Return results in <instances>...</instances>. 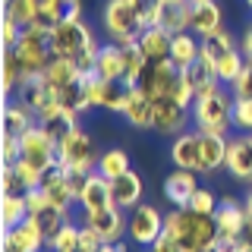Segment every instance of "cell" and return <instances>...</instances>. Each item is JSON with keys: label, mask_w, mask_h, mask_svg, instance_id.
<instances>
[{"label": "cell", "mask_w": 252, "mask_h": 252, "mask_svg": "<svg viewBox=\"0 0 252 252\" xmlns=\"http://www.w3.org/2000/svg\"><path fill=\"white\" fill-rule=\"evenodd\" d=\"M164 233H170L186 252H211L220 240L215 215H199L192 208H170L164 215Z\"/></svg>", "instance_id": "1"}, {"label": "cell", "mask_w": 252, "mask_h": 252, "mask_svg": "<svg viewBox=\"0 0 252 252\" xmlns=\"http://www.w3.org/2000/svg\"><path fill=\"white\" fill-rule=\"evenodd\" d=\"M51 51L57 57L76 60L82 76H94V63H98V44L85 19H60L51 29Z\"/></svg>", "instance_id": "2"}, {"label": "cell", "mask_w": 252, "mask_h": 252, "mask_svg": "<svg viewBox=\"0 0 252 252\" xmlns=\"http://www.w3.org/2000/svg\"><path fill=\"white\" fill-rule=\"evenodd\" d=\"M6 51H13V57H16V63H19V69H22L26 79L41 76L44 66L54 57V51H51V29L32 22V26L22 29L19 41H16L13 47H6Z\"/></svg>", "instance_id": "3"}, {"label": "cell", "mask_w": 252, "mask_h": 252, "mask_svg": "<svg viewBox=\"0 0 252 252\" xmlns=\"http://www.w3.org/2000/svg\"><path fill=\"white\" fill-rule=\"evenodd\" d=\"M192 110V123L199 126V132H215V136H230L233 126V94L224 92L220 85L211 94H199Z\"/></svg>", "instance_id": "4"}, {"label": "cell", "mask_w": 252, "mask_h": 252, "mask_svg": "<svg viewBox=\"0 0 252 252\" xmlns=\"http://www.w3.org/2000/svg\"><path fill=\"white\" fill-rule=\"evenodd\" d=\"M57 167H63V170H85V173H92L94 167H98L94 142H92V136L82 129V126L69 129L66 136L57 142Z\"/></svg>", "instance_id": "5"}, {"label": "cell", "mask_w": 252, "mask_h": 252, "mask_svg": "<svg viewBox=\"0 0 252 252\" xmlns=\"http://www.w3.org/2000/svg\"><path fill=\"white\" fill-rule=\"evenodd\" d=\"M101 19H104V32L110 35V41L117 44H132L142 35V22L132 0H107Z\"/></svg>", "instance_id": "6"}, {"label": "cell", "mask_w": 252, "mask_h": 252, "mask_svg": "<svg viewBox=\"0 0 252 252\" xmlns=\"http://www.w3.org/2000/svg\"><path fill=\"white\" fill-rule=\"evenodd\" d=\"M85 89H89L92 107H104V110H114V114H123L132 85H126L123 79H101L94 73V76H85Z\"/></svg>", "instance_id": "7"}, {"label": "cell", "mask_w": 252, "mask_h": 252, "mask_svg": "<svg viewBox=\"0 0 252 252\" xmlns=\"http://www.w3.org/2000/svg\"><path fill=\"white\" fill-rule=\"evenodd\" d=\"M126 227H129V240L136 243V246L148 249L158 236L164 233V215L155 208V205L139 202L136 208H132V215L126 218Z\"/></svg>", "instance_id": "8"}, {"label": "cell", "mask_w": 252, "mask_h": 252, "mask_svg": "<svg viewBox=\"0 0 252 252\" xmlns=\"http://www.w3.org/2000/svg\"><path fill=\"white\" fill-rule=\"evenodd\" d=\"M19 161H26L35 170L47 173L51 167H57V142L47 136L41 126H32L26 136H22V158Z\"/></svg>", "instance_id": "9"}, {"label": "cell", "mask_w": 252, "mask_h": 252, "mask_svg": "<svg viewBox=\"0 0 252 252\" xmlns=\"http://www.w3.org/2000/svg\"><path fill=\"white\" fill-rule=\"evenodd\" d=\"M44 246H47V236L32 218H26L19 227L3 230V240H0V252H41Z\"/></svg>", "instance_id": "10"}, {"label": "cell", "mask_w": 252, "mask_h": 252, "mask_svg": "<svg viewBox=\"0 0 252 252\" xmlns=\"http://www.w3.org/2000/svg\"><path fill=\"white\" fill-rule=\"evenodd\" d=\"M82 224L92 227L101 243H120L123 233H129V227H126V220H123V211L117 208V205H110V208H104V211L82 215Z\"/></svg>", "instance_id": "11"}, {"label": "cell", "mask_w": 252, "mask_h": 252, "mask_svg": "<svg viewBox=\"0 0 252 252\" xmlns=\"http://www.w3.org/2000/svg\"><path fill=\"white\" fill-rule=\"evenodd\" d=\"M164 199H167L173 208H186L189 202H192V195L199 192V177H195V170H180L173 167L167 177H164Z\"/></svg>", "instance_id": "12"}, {"label": "cell", "mask_w": 252, "mask_h": 252, "mask_svg": "<svg viewBox=\"0 0 252 252\" xmlns=\"http://www.w3.org/2000/svg\"><path fill=\"white\" fill-rule=\"evenodd\" d=\"M224 22V13H220L218 0H189V32H195L199 38L215 35Z\"/></svg>", "instance_id": "13"}, {"label": "cell", "mask_w": 252, "mask_h": 252, "mask_svg": "<svg viewBox=\"0 0 252 252\" xmlns=\"http://www.w3.org/2000/svg\"><path fill=\"white\" fill-rule=\"evenodd\" d=\"M170 161L180 170L202 173V132H180L170 145Z\"/></svg>", "instance_id": "14"}, {"label": "cell", "mask_w": 252, "mask_h": 252, "mask_svg": "<svg viewBox=\"0 0 252 252\" xmlns=\"http://www.w3.org/2000/svg\"><path fill=\"white\" fill-rule=\"evenodd\" d=\"M189 114L192 110L177 104V101H155V120H152V129L161 132V136H180L183 126L189 123Z\"/></svg>", "instance_id": "15"}, {"label": "cell", "mask_w": 252, "mask_h": 252, "mask_svg": "<svg viewBox=\"0 0 252 252\" xmlns=\"http://www.w3.org/2000/svg\"><path fill=\"white\" fill-rule=\"evenodd\" d=\"M227 173L236 183L252 186V139L249 132L230 139V152H227Z\"/></svg>", "instance_id": "16"}, {"label": "cell", "mask_w": 252, "mask_h": 252, "mask_svg": "<svg viewBox=\"0 0 252 252\" xmlns=\"http://www.w3.org/2000/svg\"><path fill=\"white\" fill-rule=\"evenodd\" d=\"M114 205V192H110V180L101 177L98 170L89 173V183L82 186V192H79V208H82V215H92V211H104Z\"/></svg>", "instance_id": "17"}, {"label": "cell", "mask_w": 252, "mask_h": 252, "mask_svg": "<svg viewBox=\"0 0 252 252\" xmlns=\"http://www.w3.org/2000/svg\"><path fill=\"white\" fill-rule=\"evenodd\" d=\"M136 44H139V51L145 54L148 63H167L170 60V47H173V35L167 29H161V26H148V29H142Z\"/></svg>", "instance_id": "18"}, {"label": "cell", "mask_w": 252, "mask_h": 252, "mask_svg": "<svg viewBox=\"0 0 252 252\" xmlns=\"http://www.w3.org/2000/svg\"><path fill=\"white\" fill-rule=\"evenodd\" d=\"M41 192L47 195V202L57 205V208H63V211H69V208H73V202H76V192H73V186H69V177H66V170H63V167H51V170L44 173Z\"/></svg>", "instance_id": "19"}, {"label": "cell", "mask_w": 252, "mask_h": 252, "mask_svg": "<svg viewBox=\"0 0 252 252\" xmlns=\"http://www.w3.org/2000/svg\"><path fill=\"white\" fill-rule=\"evenodd\" d=\"M16 101L19 104H26L32 114H41V110H47L54 104V92H51V85L44 82V76H32V79H26V82L16 89Z\"/></svg>", "instance_id": "20"}, {"label": "cell", "mask_w": 252, "mask_h": 252, "mask_svg": "<svg viewBox=\"0 0 252 252\" xmlns=\"http://www.w3.org/2000/svg\"><path fill=\"white\" fill-rule=\"evenodd\" d=\"M123 117L129 126L136 129H152V120H155V101L148 98L139 85L129 89V98H126V107H123Z\"/></svg>", "instance_id": "21"}, {"label": "cell", "mask_w": 252, "mask_h": 252, "mask_svg": "<svg viewBox=\"0 0 252 252\" xmlns=\"http://www.w3.org/2000/svg\"><path fill=\"white\" fill-rule=\"evenodd\" d=\"M215 220H218V227H220V236H240L243 227H246V220H249L246 202L220 199L218 211H215Z\"/></svg>", "instance_id": "22"}, {"label": "cell", "mask_w": 252, "mask_h": 252, "mask_svg": "<svg viewBox=\"0 0 252 252\" xmlns=\"http://www.w3.org/2000/svg\"><path fill=\"white\" fill-rule=\"evenodd\" d=\"M110 192H114V205L117 208H136L142 202V192H145V183H142V177L136 170H126L123 177L110 180Z\"/></svg>", "instance_id": "23"}, {"label": "cell", "mask_w": 252, "mask_h": 252, "mask_svg": "<svg viewBox=\"0 0 252 252\" xmlns=\"http://www.w3.org/2000/svg\"><path fill=\"white\" fill-rule=\"evenodd\" d=\"M227 152H230V136L202 132V173H218L220 167H227Z\"/></svg>", "instance_id": "24"}, {"label": "cell", "mask_w": 252, "mask_h": 252, "mask_svg": "<svg viewBox=\"0 0 252 252\" xmlns=\"http://www.w3.org/2000/svg\"><path fill=\"white\" fill-rule=\"evenodd\" d=\"M202 57V38L195 32H177L173 35V47H170V63L177 69H189L192 63H199Z\"/></svg>", "instance_id": "25"}, {"label": "cell", "mask_w": 252, "mask_h": 252, "mask_svg": "<svg viewBox=\"0 0 252 252\" xmlns=\"http://www.w3.org/2000/svg\"><path fill=\"white\" fill-rule=\"evenodd\" d=\"M38 126H41V129H44L54 142H60L69 129H76V126H79V114H69V110L51 104L47 110H41V114H38Z\"/></svg>", "instance_id": "26"}, {"label": "cell", "mask_w": 252, "mask_h": 252, "mask_svg": "<svg viewBox=\"0 0 252 252\" xmlns=\"http://www.w3.org/2000/svg\"><path fill=\"white\" fill-rule=\"evenodd\" d=\"M51 92H54V104L63 107V110H69V114H79V117H82L85 110L92 107L89 89H85V79H76V82L60 85V89H51Z\"/></svg>", "instance_id": "27"}, {"label": "cell", "mask_w": 252, "mask_h": 252, "mask_svg": "<svg viewBox=\"0 0 252 252\" xmlns=\"http://www.w3.org/2000/svg\"><path fill=\"white\" fill-rule=\"evenodd\" d=\"M32 126H38V117L32 114L26 104H19V101H6L3 104V132L22 139Z\"/></svg>", "instance_id": "28"}, {"label": "cell", "mask_w": 252, "mask_h": 252, "mask_svg": "<svg viewBox=\"0 0 252 252\" xmlns=\"http://www.w3.org/2000/svg\"><path fill=\"white\" fill-rule=\"evenodd\" d=\"M44 82L51 85V89H60V85H69V82H76V79H85L82 73H79V66H76V60H69V57H57L54 54L51 63L44 66Z\"/></svg>", "instance_id": "29"}, {"label": "cell", "mask_w": 252, "mask_h": 252, "mask_svg": "<svg viewBox=\"0 0 252 252\" xmlns=\"http://www.w3.org/2000/svg\"><path fill=\"white\" fill-rule=\"evenodd\" d=\"M26 218H29L26 195H22V192H0V224H3V230L19 227Z\"/></svg>", "instance_id": "30"}, {"label": "cell", "mask_w": 252, "mask_h": 252, "mask_svg": "<svg viewBox=\"0 0 252 252\" xmlns=\"http://www.w3.org/2000/svg\"><path fill=\"white\" fill-rule=\"evenodd\" d=\"M123 44L110 41L104 47H98V63H94V73L101 79H123Z\"/></svg>", "instance_id": "31"}, {"label": "cell", "mask_w": 252, "mask_h": 252, "mask_svg": "<svg viewBox=\"0 0 252 252\" xmlns=\"http://www.w3.org/2000/svg\"><path fill=\"white\" fill-rule=\"evenodd\" d=\"M94 170H98L101 177H107V180L123 177L126 170H132L129 167V152H126V148H107V152L98 155V167Z\"/></svg>", "instance_id": "32"}, {"label": "cell", "mask_w": 252, "mask_h": 252, "mask_svg": "<svg viewBox=\"0 0 252 252\" xmlns=\"http://www.w3.org/2000/svg\"><path fill=\"white\" fill-rule=\"evenodd\" d=\"M29 218L35 220L38 227H41V233L47 236V246H51V240L57 236V230H60V227L66 224V211H63V208H57V205H51V202H47V205H41L38 211H32Z\"/></svg>", "instance_id": "33"}, {"label": "cell", "mask_w": 252, "mask_h": 252, "mask_svg": "<svg viewBox=\"0 0 252 252\" xmlns=\"http://www.w3.org/2000/svg\"><path fill=\"white\" fill-rule=\"evenodd\" d=\"M158 26L167 29L170 35H177V32H189V0H173V3H164Z\"/></svg>", "instance_id": "34"}, {"label": "cell", "mask_w": 252, "mask_h": 252, "mask_svg": "<svg viewBox=\"0 0 252 252\" xmlns=\"http://www.w3.org/2000/svg\"><path fill=\"white\" fill-rule=\"evenodd\" d=\"M233 38H230V32L227 29H218L215 35H208V38H202V60H208L211 66H215V63L224 57L227 51H233Z\"/></svg>", "instance_id": "35"}, {"label": "cell", "mask_w": 252, "mask_h": 252, "mask_svg": "<svg viewBox=\"0 0 252 252\" xmlns=\"http://www.w3.org/2000/svg\"><path fill=\"white\" fill-rule=\"evenodd\" d=\"M243 66H246V57H243L240 47L227 51L224 57L215 63V73H218V79H220V85H233V79L243 73Z\"/></svg>", "instance_id": "36"}, {"label": "cell", "mask_w": 252, "mask_h": 252, "mask_svg": "<svg viewBox=\"0 0 252 252\" xmlns=\"http://www.w3.org/2000/svg\"><path fill=\"white\" fill-rule=\"evenodd\" d=\"M79 240H82V224L66 220L51 240V252H79Z\"/></svg>", "instance_id": "37"}, {"label": "cell", "mask_w": 252, "mask_h": 252, "mask_svg": "<svg viewBox=\"0 0 252 252\" xmlns=\"http://www.w3.org/2000/svg\"><path fill=\"white\" fill-rule=\"evenodd\" d=\"M22 82H26V76H22L19 63H16V57H13V51H3V66H0V85H3V94L16 92Z\"/></svg>", "instance_id": "38"}, {"label": "cell", "mask_w": 252, "mask_h": 252, "mask_svg": "<svg viewBox=\"0 0 252 252\" xmlns=\"http://www.w3.org/2000/svg\"><path fill=\"white\" fill-rule=\"evenodd\" d=\"M3 16L13 19L19 29H26L35 22V6H32V0H3Z\"/></svg>", "instance_id": "39"}, {"label": "cell", "mask_w": 252, "mask_h": 252, "mask_svg": "<svg viewBox=\"0 0 252 252\" xmlns=\"http://www.w3.org/2000/svg\"><path fill=\"white\" fill-rule=\"evenodd\" d=\"M32 6H35V26L54 29V26L63 19L60 0H32Z\"/></svg>", "instance_id": "40"}, {"label": "cell", "mask_w": 252, "mask_h": 252, "mask_svg": "<svg viewBox=\"0 0 252 252\" xmlns=\"http://www.w3.org/2000/svg\"><path fill=\"white\" fill-rule=\"evenodd\" d=\"M132 6H136V13H139L142 29H148V26H158L161 10H164V0H132Z\"/></svg>", "instance_id": "41"}, {"label": "cell", "mask_w": 252, "mask_h": 252, "mask_svg": "<svg viewBox=\"0 0 252 252\" xmlns=\"http://www.w3.org/2000/svg\"><path fill=\"white\" fill-rule=\"evenodd\" d=\"M218 205H220V199L211 189H205V186H199V192L192 195V202L186 205V208H192V211H199V215H215L218 211Z\"/></svg>", "instance_id": "42"}, {"label": "cell", "mask_w": 252, "mask_h": 252, "mask_svg": "<svg viewBox=\"0 0 252 252\" xmlns=\"http://www.w3.org/2000/svg\"><path fill=\"white\" fill-rule=\"evenodd\" d=\"M230 94H233L236 101H252V63H246V66H243V73L233 79Z\"/></svg>", "instance_id": "43"}, {"label": "cell", "mask_w": 252, "mask_h": 252, "mask_svg": "<svg viewBox=\"0 0 252 252\" xmlns=\"http://www.w3.org/2000/svg\"><path fill=\"white\" fill-rule=\"evenodd\" d=\"M19 158H22V139L3 132V139H0V161H3V164H16Z\"/></svg>", "instance_id": "44"}, {"label": "cell", "mask_w": 252, "mask_h": 252, "mask_svg": "<svg viewBox=\"0 0 252 252\" xmlns=\"http://www.w3.org/2000/svg\"><path fill=\"white\" fill-rule=\"evenodd\" d=\"M233 126L240 132H252V101H236L233 98Z\"/></svg>", "instance_id": "45"}, {"label": "cell", "mask_w": 252, "mask_h": 252, "mask_svg": "<svg viewBox=\"0 0 252 252\" xmlns=\"http://www.w3.org/2000/svg\"><path fill=\"white\" fill-rule=\"evenodd\" d=\"M19 35H22V29L16 26L13 19H6V16H3V19H0V44H3V51L19 41Z\"/></svg>", "instance_id": "46"}, {"label": "cell", "mask_w": 252, "mask_h": 252, "mask_svg": "<svg viewBox=\"0 0 252 252\" xmlns=\"http://www.w3.org/2000/svg\"><path fill=\"white\" fill-rule=\"evenodd\" d=\"M148 252H186V249L180 246V243L173 240L170 233H161V236H158V240L152 243V246H148Z\"/></svg>", "instance_id": "47"}, {"label": "cell", "mask_w": 252, "mask_h": 252, "mask_svg": "<svg viewBox=\"0 0 252 252\" xmlns=\"http://www.w3.org/2000/svg\"><path fill=\"white\" fill-rule=\"evenodd\" d=\"M243 249H246V246H243L240 236H220L218 246L211 249V252H243Z\"/></svg>", "instance_id": "48"}, {"label": "cell", "mask_w": 252, "mask_h": 252, "mask_svg": "<svg viewBox=\"0 0 252 252\" xmlns=\"http://www.w3.org/2000/svg\"><path fill=\"white\" fill-rule=\"evenodd\" d=\"M63 19H82V0H60Z\"/></svg>", "instance_id": "49"}, {"label": "cell", "mask_w": 252, "mask_h": 252, "mask_svg": "<svg viewBox=\"0 0 252 252\" xmlns=\"http://www.w3.org/2000/svg\"><path fill=\"white\" fill-rule=\"evenodd\" d=\"M240 51H243V57H246V63H252V26L246 29V35H243Z\"/></svg>", "instance_id": "50"}, {"label": "cell", "mask_w": 252, "mask_h": 252, "mask_svg": "<svg viewBox=\"0 0 252 252\" xmlns=\"http://www.w3.org/2000/svg\"><path fill=\"white\" fill-rule=\"evenodd\" d=\"M240 240H243V243H246V246L252 249V218L246 220V227H243V233H240Z\"/></svg>", "instance_id": "51"}, {"label": "cell", "mask_w": 252, "mask_h": 252, "mask_svg": "<svg viewBox=\"0 0 252 252\" xmlns=\"http://www.w3.org/2000/svg\"><path fill=\"white\" fill-rule=\"evenodd\" d=\"M243 202H246V211H249V218H252V186H249V192H246V199H243Z\"/></svg>", "instance_id": "52"}, {"label": "cell", "mask_w": 252, "mask_h": 252, "mask_svg": "<svg viewBox=\"0 0 252 252\" xmlns=\"http://www.w3.org/2000/svg\"><path fill=\"white\" fill-rule=\"evenodd\" d=\"M246 6H249V10H252V0H246Z\"/></svg>", "instance_id": "53"}, {"label": "cell", "mask_w": 252, "mask_h": 252, "mask_svg": "<svg viewBox=\"0 0 252 252\" xmlns=\"http://www.w3.org/2000/svg\"><path fill=\"white\" fill-rule=\"evenodd\" d=\"M164 3H173V0H164Z\"/></svg>", "instance_id": "54"}, {"label": "cell", "mask_w": 252, "mask_h": 252, "mask_svg": "<svg viewBox=\"0 0 252 252\" xmlns=\"http://www.w3.org/2000/svg\"><path fill=\"white\" fill-rule=\"evenodd\" d=\"M249 139H252V132H249Z\"/></svg>", "instance_id": "55"}]
</instances>
